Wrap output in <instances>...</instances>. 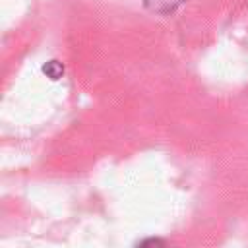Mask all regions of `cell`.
<instances>
[{
  "label": "cell",
  "instance_id": "cell-1",
  "mask_svg": "<svg viewBox=\"0 0 248 248\" xmlns=\"http://www.w3.org/2000/svg\"><path fill=\"white\" fill-rule=\"evenodd\" d=\"M186 0H143V6L153 12V14H161V16H167V14H172L180 4H184Z\"/></svg>",
  "mask_w": 248,
  "mask_h": 248
},
{
  "label": "cell",
  "instance_id": "cell-2",
  "mask_svg": "<svg viewBox=\"0 0 248 248\" xmlns=\"http://www.w3.org/2000/svg\"><path fill=\"white\" fill-rule=\"evenodd\" d=\"M43 74H46V78L50 79H60L64 76V66L58 60H50L43 66Z\"/></svg>",
  "mask_w": 248,
  "mask_h": 248
},
{
  "label": "cell",
  "instance_id": "cell-3",
  "mask_svg": "<svg viewBox=\"0 0 248 248\" xmlns=\"http://www.w3.org/2000/svg\"><path fill=\"white\" fill-rule=\"evenodd\" d=\"M140 246H145V244H163V240H153V238H149V240H141V242H138Z\"/></svg>",
  "mask_w": 248,
  "mask_h": 248
}]
</instances>
